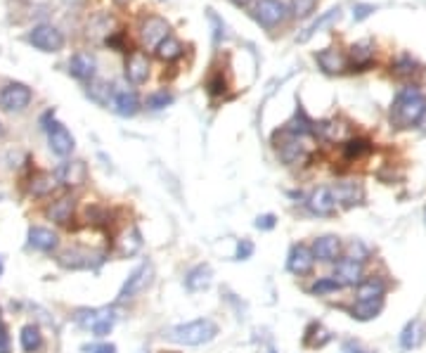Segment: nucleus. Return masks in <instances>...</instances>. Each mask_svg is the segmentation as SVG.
<instances>
[{
  "instance_id": "f257e3e1",
  "label": "nucleus",
  "mask_w": 426,
  "mask_h": 353,
  "mask_svg": "<svg viewBox=\"0 0 426 353\" xmlns=\"http://www.w3.org/2000/svg\"><path fill=\"white\" fill-rule=\"evenodd\" d=\"M426 114V98L419 88L407 86L396 95L391 104V124L396 128H412Z\"/></svg>"
},
{
  "instance_id": "f03ea898",
  "label": "nucleus",
  "mask_w": 426,
  "mask_h": 353,
  "mask_svg": "<svg viewBox=\"0 0 426 353\" xmlns=\"http://www.w3.org/2000/svg\"><path fill=\"white\" fill-rule=\"evenodd\" d=\"M275 152L284 166H298L313 157V142L308 135H298L284 128L275 135Z\"/></svg>"
},
{
  "instance_id": "7ed1b4c3",
  "label": "nucleus",
  "mask_w": 426,
  "mask_h": 353,
  "mask_svg": "<svg viewBox=\"0 0 426 353\" xmlns=\"http://www.w3.org/2000/svg\"><path fill=\"white\" fill-rule=\"evenodd\" d=\"M215 334H218V325H215L211 318H199L185 325H176V328L168 330L164 337L180 346H202V344L213 341Z\"/></svg>"
},
{
  "instance_id": "20e7f679",
  "label": "nucleus",
  "mask_w": 426,
  "mask_h": 353,
  "mask_svg": "<svg viewBox=\"0 0 426 353\" xmlns=\"http://www.w3.org/2000/svg\"><path fill=\"white\" fill-rule=\"evenodd\" d=\"M26 41L40 52H60L64 47V34L52 24H36L26 34Z\"/></svg>"
},
{
  "instance_id": "39448f33",
  "label": "nucleus",
  "mask_w": 426,
  "mask_h": 353,
  "mask_svg": "<svg viewBox=\"0 0 426 353\" xmlns=\"http://www.w3.org/2000/svg\"><path fill=\"white\" fill-rule=\"evenodd\" d=\"M114 320H117V315L112 308H83L76 313V323L86 330H93L95 337H107L114 328Z\"/></svg>"
},
{
  "instance_id": "423d86ee",
  "label": "nucleus",
  "mask_w": 426,
  "mask_h": 353,
  "mask_svg": "<svg viewBox=\"0 0 426 353\" xmlns=\"http://www.w3.org/2000/svg\"><path fill=\"white\" fill-rule=\"evenodd\" d=\"M31 100H34V93L26 83L12 81L0 91V107L5 112H24L31 104Z\"/></svg>"
},
{
  "instance_id": "0eeeda50",
  "label": "nucleus",
  "mask_w": 426,
  "mask_h": 353,
  "mask_svg": "<svg viewBox=\"0 0 426 353\" xmlns=\"http://www.w3.org/2000/svg\"><path fill=\"white\" fill-rule=\"evenodd\" d=\"M43 128L47 130V145H50L52 155L62 157V159L69 157L73 152V147H76V140H73V135L69 133V128L55 119H52L50 124H45Z\"/></svg>"
},
{
  "instance_id": "6e6552de",
  "label": "nucleus",
  "mask_w": 426,
  "mask_h": 353,
  "mask_svg": "<svg viewBox=\"0 0 426 353\" xmlns=\"http://www.w3.org/2000/svg\"><path fill=\"white\" fill-rule=\"evenodd\" d=\"M254 17L261 26L272 29V26L282 24L284 19L289 17V8L282 3V0H256Z\"/></svg>"
},
{
  "instance_id": "1a4fd4ad",
  "label": "nucleus",
  "mask_w": 426,
  "mask_h": 353,
  "mask_svg": "<svg viewBox=\"0 0 426 353\" xmlns=\"http://www.w3.org/2000/svg\"><path fill=\"white\" fill-rule=\"evenodd\" d=\"M166 36H171V26H168L166 19L159 17V14H150V17L140 24V41L147 50H156Z\"/></svg>"
},
{
  "instance_id": "9d476101",
  "label": "nucleus",
  "mask_w": 426,
  "mask_h": 353,
  "mask_svg": "<svg viewBox=\"0 0 426 353\" xmlns=\"http://www.w3.org/2000/svg\"><path fill=\"white\" fill-rule=\"evenodd\" d=\"M152 277H154V268H152V263H140V266L126 277L123 287H121V292H119V301H128V299L138 297L142 289L150 287Z\"/></svg>"
},
{
  "instance_id": "9b49d317",
  "label": "nucleus",
  "mask_w": 426,
  "mask_h": 353,
  "mask_svg": "<svg viewBox=\"0 0 426 353\" xmlns=\"http://www.w3.org/2000/svg\"><path fill=\"white\" fill-rule=\"evenodd\" d=\"M60 266L69 268V271H88V268H97L104 263L102 251H81V249H69L60 256Z\"/></svg>"
},
{
  "instance_id": "f8f14e48",
  "label": "nucleus",
  "mask_w": 426,
  "mask_h": 353,
  "mask_svg": "<svg viewBox=\"0 0 426 353\" xmlns=\"http://www.w3.org/2000/svg\"><path fill=\"white\" fill-rule=\"evenodd\" d=\"M55 178H57V183H62V185H67V187H78L88 181V168L78 159L62 161V164L55 168Z\"/></svg>"
},
{
  "instance_id": "ddd939ff",
  "label": "nucleus",
  "mask_w": 426,
  "mask_h": 353,
  "mask_svg": "<svg viewBox=\"0 0 426 353\" xmlns=\"http://www.w3.org/2000/svg\"><path fill=\"white\" fill-rule=\"evenodd\" d=\"M331 197H334L336 204L351 209V207H355V204H362V199H365V190H362L360 183H355V181H341L331 187Z\"/></svg>"
},
{
  "instance_id": "4468645a",
  "label": "nucleus",
  "mask_w": 426,
  "mask_h": 353,
  "mask_svg": "<svg viewBox=\"0 0 426 353\" xmlns=\"http://www.w3.org/2000/svg\"><path fill=\"white\" fill-rule=\"evenodd\" d=\"M334 280L341 284V287H355V284L362 282V263L353 261V259H339L334 266Z\"/></svg>"
},
{
  "instance_id": "2eb2a0df",
  "label": "nucleus",
  "mask_w": 426,
  "mask_h": 353,
  "mask_svg": "<svg viewBox=\"0 0 426 353\" xmlns=\"http://www.w3.org/2000/svg\"><path fill=\"white\" fill-rule=\"evenodd\" d=\"M313 249L308 244H294L292 251H289V259H287V268L294 273V275H306V273L313 271Z\"/></svg>"
},
{
  "instance_id": "dca6fc26",
  "label": "nucleus",
  "mask_w": 426,
  "mask_h": 353,
  "mask_svg": "<svg viewBox=\"0 0 426 353\" xmlns=\"http://www.w3.org/2000/svg\"><path fill=\"white\" fill-rule=\"evenodd\" d=\"M147 76H150V60L142 50H133L126 60V78L135 86H140V83L147 81Z\"/></svg>"
},
{
  "instance_id": "f3484780",
  "label": "nucleus",
  "mask_w": 426,
  "mask_h": 353,
  "mask_svg": "<svg viewBox=\"0 0 426 353\" xmlns=\"http://www.w3.org/2000/svg\"><path fill=\"white\" fill-rule=\"evenodd\" d=\"M315 62L320 65V69L324 73H344L348 69V57L341 55L339 50H334V47H324V50L315 52Z\"/></svg>"
},
{
  "instance_id": "a211bd4d",
  "label": "nucleus",
  "mask_w": 426,
  "mask_h": 353,
  "mask_svg": "<svg viewBox=\"0 0 426 353\" xmlns=\"http://www.w3.org/2000/svg\"><path fill=\"white\" fill-rule=\"evenodd\" d=\"M69 73L78 81H93L97 73V60L91 52H76L69 60Z\"/></svg>"
},
{
  "instance_id": "6ab92c4d",
  "label": "nucleus",
  "mask_w": 426,
  "mask_h": 353,
  "mask_svg": "<svg viewBox=\"0 0 426 353\" xmlns=\"http://www.w3.org/2000/svg\"><path fill=\"white\" fill-rule=\"evenodd\" d=\"M57 244H60V237H57V233H52L50 228H40V225H31L29 228V247L31 249L50 254V251L57 249Z\"/></svg>"
},
{
  "instance_id": "aec40b11",
  "label": "nucleus",
  "mask_w": 426,
  "mask_h": 353,
  "mask_svg": "<svg viewBox=\"0 0 426 353\" xmlns=\"http://www.w3.org/2000/svg\"><path fill=\"white\" fill-rule=\"evenodd\" d=\"M313 256L318 261H324V263H334L339 259L341 254V240L336 235H324V237H318V240L313 242Z\"/></svg>"
},
{
  "instance_id": "412c9836",
  "label": "nucleus",
  "mask_w": 426,
  "mask_h": 353,
  "mask_svg": "<svg viewBox=\"0 0 426 353\" xmlns=\"http://www.w3.org/2000/svg\"><path fill=\"white\" fill-rule=\"evenodd\" d=\"M308 209L315 216H331L336 209V202L331 197V190L329 187H315L308 197Z\"/></svg>"
},
{
  "instance_id": "4be33fe9",
  "label": "nucleus",
  "mask_w": 426,
  "mask_h": 353,
  "mask_svg": "<svg viewBox=\"0 0 426 353\" xmlns=\"http://www.w3.org/2000/svg\"><path fill=\"white\" fill-rule=\"evenodd\" d=\"M114 112L119 114V117H135V114L140 112V100L138 95L133 91H128V88H123V91H114Z\"/></svg>"
},
{
  "instance_id": "5701e85b",
  "label": "nucleus",
  "mask_w": 426,
  "mask_h": 353,
  "mask_svg": "<svg viewBox=\"0 0 426 353\" xmlns=\"http://www.w3.org/2000/svg\"><path fill=\"white\" fill-rule=\"evenodd\" d=\"M211 282H213V271H211V266H206V263L194 266L192 271L185 275V289L187 292H202V289L211 287Z\"/></svg>"
},
{
  "instance_id": "b1692460",
  "label": "nucleus",
  "mask_w": 426,
  "mask_h": 353,
  "mask_svg": "<svg viewBox=\"0 0 426 353\" xmlns=\"http://www.w3.org/2000/svg\"><path fill=\"white\" fill-rule=\"evenodd\" d=\"M117 249L119 256H133L142 249V235L138 225H128L119 237H117Z\"/></svg>"
},
{
  "instance_id": "393cba45",
  "label": "nucleus",
  "mask_w": 426,
  "mask_h": 353,
  "mask_svg": "<svg viewBox=\"0 0 426 353\" xmlns=\"http://www.w3.org/2000/svg\"><path fill=\"white\" fill-rule=\"evenodd\" d=\"M73 207H76L73 197H60V199H55V202H52L50 207L45 209V216L52 220V223L67 225L71 220V216H73Z\"/></svg>"
},
{
  "instance_id": "a878e982",
  "label": "nucleus",
  "mask_w": 426,
  "mask_h": 353,
  "mask_svg": "<svg viewBox=\"0 0 426 353\" xmlns=\"http://www.w3.org/2000/svg\"><path fill=\"white\" fill-rule=\"evenodd\" d=\"M383 294H386V284H383V280L370 277V280L357 284L355 301H383Z\"/></svg>"
},
{
  "instance_id": "bb28decb",
  "label": "nucleus",
  "mask_w": 426,
  "mask_h": 353,
  "mask_svg": "<svg viewBox=\"0 0 426 353\" xmlns=\"http://www.w3.org/2000/svg\"><path fill=\"white\" fill-rule=\"evenodd\" d=\"M339 17H341V8H339V5H336V8H331V10H327V12H322V14H320V17L315 19V22L310 24L308 29L303 31V34L298 36L296 41H298V43H306V41L310 38V36L320 34V31H322V29H327V26H331L334 22H339Z\"/></svg>"
},
{
  "instance_id": "cd10ccee",
  "label": "nucleus",
  "mask_w": 426,
  "mask_h": 353,
  "mask_svg": "<svg viewBox=\"0 0 426 353\" xmlns=\"http://www.w3.org/2000/svg\"><path fill=\"white\" fill-rule=\"evenodd\" d=\"M57 185H60V183H57L55 173L38 171V173H34L29 181V194H34V197H45V194H50Z\"/></svg>"
},
{
  "instance_id": "c85d7f7f",
  "label": "nucleus",
  "mask_w": 426,
  "mask_h": 353,
  "mask_svg": "<svg viewBox=\"0 0 426 353\" xmlns=\"http://www.w3.org/2000/svg\"><path fill=\"white\" fill-rule=\"evenodd\" d=\"M424 334H426V330H424L422 320H412V323L405 325V330L401 332V346L405 351L417 349V346L424 341Z\"/></svg>"
},
{
  "instance_id": "c756f323",
  "label": "nucleus",
  "mask_w": 426,
  "mask_h": 353,
  "mask_svg": "<svg viewBox=\"0 0 426 353\" xmlns=\"http://www.w3.org/2000/svg\"><path fill=\"white\" fill-rule=\"evenodd\" d=\"M19 344H22L24 353H38L43 346V334H40L38 325H24L19 332Z\"/></svg>"
},
{
  "instance_id": "7c9ffc66",
  "label": "nucleus",
  "mask_w": 426,
  "mask_h": 353,
  "mask_svg": "<svg viewBox=\"0 0 426 353\" xmlns=\"http://www.w3.org/2000/svg\"><path fill=\"white\" fill-rule=\"evenodd\" d=\"M422 73V67H419L417 60H412L410 55H403L401 60L393 65V76L401 78V81H412Z\"/></svg>"
},
{
  "instance_id": "2f4dec72",
  "label": "nucleus",
  "mask_w": 426,
  "mask_h": 353,
  "mask_svg": "<svg viewBox=\"0 0 426 353\" xmlns=\"http://www.w3.org/2000/svg\"><path fill=\"white\" fill-rule=\"evenodd\" d=\"M372 60H375V45H372V41H362V43H355L351 45V62H353V67H370Z\"/></svg>"
},
{
  "instance_id": "473e14b6",
  "label": "nucleus",
  "mask_w": 426,
  "mask_h": 353,
  "mask_svg": "<svg viewBox=\"0 0 426 353\" xmlns=\"http://www.w3.org/2000/svg\"><path fill=\"white\" fill-rule=\"evenodd\" d=\"M156 55H159V60H164V62L178 60V57L182 55V43L176 38V36H166V38L159 43V47H156Z\"/></svg>"
},
{
  "instance_id": "72a5a7b5",
  "label": "nucleus",
  "mask_w": 426,
  "mask_h": 353,
  "mask_svg": "<svg viewBox=\"0 0 426 353\" xmlns=\"http://www.w3.org/2000/svg\"><path fill=\"white\" fill-rule=\"evenodd\" d=\"M370 152H372V142L365 140V138H353V140H348L344 145V157L348 161L362 159V157H367Z\"/></svg>"
},
{
  "instance_id": "f704fd0d",
  "label": "nucleus",
  "mask_w": 426,
  "mask_h": 353,
  "mask_svg": "<svg viewBox=\"0 0 426 353\" xmlns=\"http://www.w3.org/2000/svg\"><path fill=\"white\" fill-rule=\"evenodd\" d=\"M88 95H91L93 102L109 104V100L114 98V88L107 86V83H102V81H91V86H88Z\"/></svg>"
},
{
  "instance_id": "c9c22d12",
  "label": "nucleus",
  "mask_w": 426,
  "mask_h": 353,
  "mask_svg": "<svg viewBox=\"0 0 426 353\" xmlns=\"http://www.w3.org/2000/svg\"><path fill=\"white\" fill-rule=\"evenodd\" d=\"M383 301H355L353 306V318L357 320H372L377 318V313L381 310Z\"/></svg>"
},
{
  "instance_id": "e433bc0d",
  "label": "nucleus",
  "mask_w": 426,
  "mask_h": 353,
  "mask_svg": "<svg viewBox=\"0 0 426 353\" xmlns=\"http://www.w3.org/2000/svg\"><path fill=\"white\" fill-rule=\"evenodd\" d=\"M329 341V332H324V328L320 323H313L306 332V337H303V344L306 346H322Z\"/></svg>"
},
{
  "instance_id": "4c0bfd02",
  "label": "nucleus",
  "mask_w": 426,
  "mask_h": 353,
  "mask_svg": "<svg viewBox=\"0 0 426 353\" xmlns=\"http://www.w3.org/2000/svg\"><path fill=\"white\" fill-rule=\"evenodd\" d=\"M315 8H318V0H292V10L289 12L296 19H308L315 12Z\"/></svg>"
},
{
  "instance_id": "58836bf2",
  "label": "nucleus",
  "mask_w": 426,
  "mask_h": 353,
  "mask_svg": "<svg viewBox=\"0 0 426 353\" xmlns=\"http://www.w3.org/2000/svg\"><path fill=\"white\" fill-rule=\"evenodd\" d=\"M168 104H173V95H171V93H166V91L152 93L150 98H147V107L154 109V112H159V109L168 107Z\"/></svg>"
},
{
  "instance_id": "ea45409f",
  "label": "nucleus",
  "mask_w": 426,
  "mask_h": 353,
  "mask_svg": "<svg viewBox=\"0 0 426 353\" xmlns=\"http://www.w3.org/2000/svg\"><path fill=\"white\" fill-rule=\"evenodd\" d=\"M336 289H341V284L336 282L334 277H320V280L310 287V294H329V292H336Z\"/></svg>"
},
{
  "instance_id": "a19ab883",
  "label": "nucleus",
  "mask_w": 426,
  "mask_h": 353,
  "mask_svg": "<svg viewBox=\"0 0 426 353\" xmlns=\"http://www.w3.org/2000/svg\"><path fill=\"white\" fill-rule=\"evenodd\" d=\"M251 254H254V242H251V240H239V242H237V251H235V259L237 261L251 259Z\"/></svg>"
},
{
  "instance_id": "79ce46f5",
  "label": "nucleus",
  "mask_w": 426,
  "mask_h": 353,
  "mask_svg": "<svg viewBox=\"0 0 426 353\" xmlns=\"http://www.w3.org/2000/svg\"><path fill=\"white\" fill-rule=\"evenodd\" d=\"M372 12H377L375 5H367V3H357L353 8V19L355 22H362V19H367Z\"/></svg>"
},
{
  "instance_id": "37998d69",
  "label": "nucleus",
  "mask_w": 426,
  "mask_h": 353,
  "mask_svg": "<svg viewBox=\"0 0 426 353\" xmlns=\"http://www.w3.org/2000/svg\"><path fill=\"white\" fill-rule=\"evenodd\" d=\"M275 223H277L275 214H263V216H259V218L254 220V228L256 230H272V228H275Z\"/></svg>"
},
{
  "instance_id": "c03bdc74",
  "label": "nucleus",
  "mask_w": 426,
  "mask_h": 353,
  "mask_svg": "<svg viewBox=\"0 0 426 353\" xmlns=\"http://www.w3.org/2000/svg\"><path fill=\"white\" fill-rule=\"evenodd\" d=\"M365 256H367V249L365 247L360 244V242H351V247H348V259H353V261H365Z\"/></svg>"
},
{
  "instance_id": "a18cd8bd",
  "label": "nucleus",
  "mask_w": 426,
  "mask_h": 353,
  "mask_svg": "<svg viewBox=\"0 0 426 353\" xmlns=\"http://www.w3.org/2000/svg\"><path fill=\"white\" fill-rule=\"evenodd\" d=\"M0 353H10V334L3 320H0Z\"/></svg>"
},
{
  "instance_id": "49530a36",
  "label": "nucleus",
  "mask_w": 426,
  "mask_h": 353,
  "mask_svg": "<svg viewBox=\"0 0 426 353\" xmlns=\"http://www.w3.org/2000/svg\"><path fill=\"white\" fill-rule=\"evenodd\" d=\"M209 93L211 95H223L225 93V81L220 76H215V78H211V81H209Z\"/></svg>"
},
{
  "instance_id": "de8ad7c7",
  "label": "nucleus",
  "mask_w": 426,
  "mask_h": 353,
  "mask_svg": "<svg viewBox=\"0 0 426 353\" xmlns=\"http://www.w3.org/2000/svg\"><path fill=\"white\" fill-rule=\"evenodd\" d=\"M95 353H117V346H114V344H104V346H99V349L95 351Z\"/></svg>"
},
{
  "instance_id": "09e8293b",
  "label": "nucleus",
  "mask_w": 426,
  "mask_h": 353,
  "mask_svg": "<svg viewBox=\"0 0 426 353\" xmlns=\"http://www.w3.org/2000/svg\"><path fill=\"white\" fill-rule=\"evenodd\" d=\"M341 353H362V351L357 349L355 344H346V346H344V351H341Z\"/></svg>"
},
{
  "instance_id": "8fccbe9b",
  "label": "nucleus",
  "mask_w": 426,
  "mask_h": 353,
  "mask_svg": "<svg viewBox=\"0 0 426 353\" xmlns=\"http://www.w3.org/2000/svg\"><path fill=\"white\" fill-rule=\"evenodd\" d=\"M233 3H235V5H241V8H244V5L249 3V0H233Z\"/></svg>"
},
{
  "instance_id": "3c124183",
  "label": "nucleus",
  "mask_w": 426,
  "mask_h": 353,
  "mask_svg": "<svg viewBox=\"0 0 426 353\" xmlns=\"http://www.w3.org/2000/svg\"><path fill=\"white\" fill-rule=\"evenodd\" d=\"M5 135V128H3V124H0V138H3Z\"/></svg>"
},
{
  "instance_id": "603ef678",
  "label": "nucleus",
  "mask_w": 426,
  "mask_h": 353,
  "mask_svg": "<svg viewBox=\"0 0 426 353\" xmlns=\"http://www.w3.org/2000/svg\"><path fill=\"white\" fill-rule=\"evenodd\" d=\"M0 275H3V259H0Z\"/></svg>"
},
{
  "instance_id": "864d4df0",
  "label": "nucleus",
  "mask_w": 426,
  "mask_h": 353,
  "mask_svg": "<svg viewBox=\"0 0 426 353\" xmlns=\"http://www.w3.org/2000/svg\"><path fill=\"white\" fill-rule=\"evenodd\" d=\"M117 3H121V5H123V3H128V0H117Z\"/></svg>"
},
{
  "instance_id": "5fc2aeb1",
  "label": "nucleus",
  "mask_w": 426,
  "mask_h": 353,
  "mask_svg": "<svg viewBox=\"0 0 426 353\" xmlns=\"http://www.w3.org/2000/svg\"><path fill=\"white\" fill-rule=\"evenodd\" d=\"M270 353H275V349H270Z\"/></svg>"
}]
</instances>
